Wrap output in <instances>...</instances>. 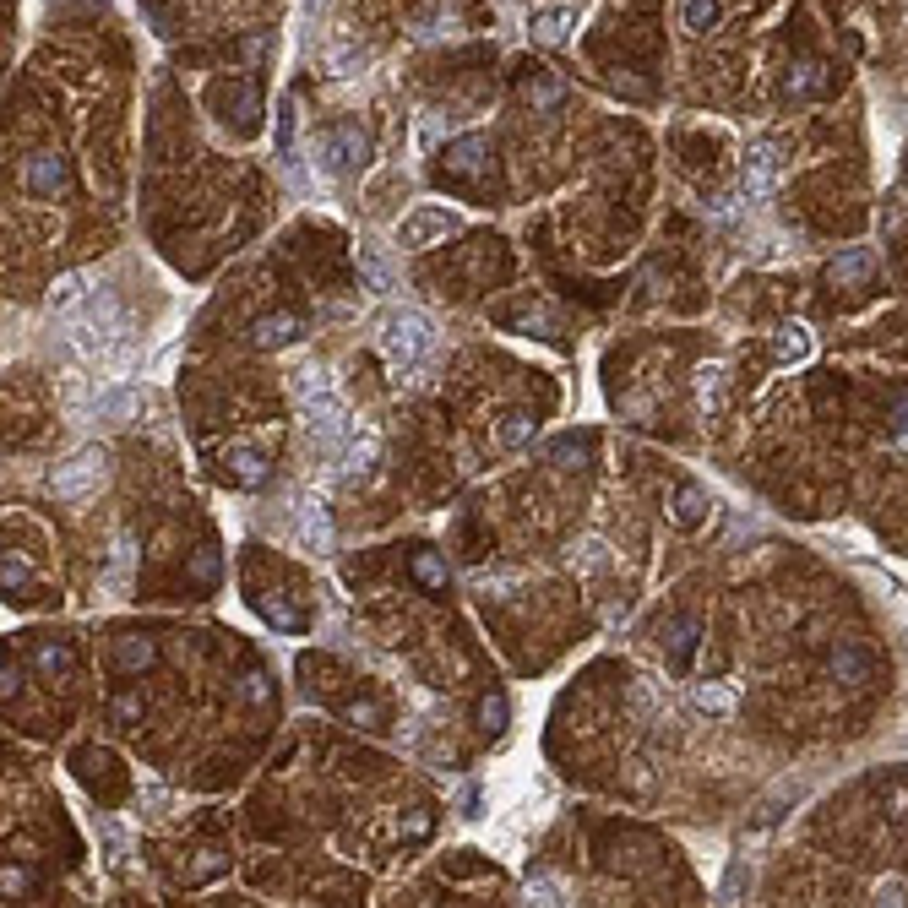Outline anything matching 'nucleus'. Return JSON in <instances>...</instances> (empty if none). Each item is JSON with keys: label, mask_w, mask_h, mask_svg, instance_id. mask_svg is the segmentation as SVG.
Returning <instances> with one entry per match:
<instances>
[{"label": "nucleus", "mask_w": 908, "mask_h": 908, "mask_svg": "<svg viewBox=\"0 0 908 908\" xmlns=\"http://www.w3.org/2000/svg\"><path fill=\"white\" fill-rule=\"evenodd\" d=\"M66 343L77 348L82 359H98V365H109V359L126 348V321H120V310L109 294H87L82 310L71 316L66 327Z\"/></svg>", "instance_id": "f257e3e1"}, {"label": "nucleus", "mask_w": 908, "mask_h": 908, "mask_svg": "<svg viewBox=\"0 0 908 908\" xmlns=\"http://www.w3.org/2000/svg\"><path fill=\"white\" fill-rule=\"evenodd\" d=\"M376 343H381V354L392 359L397 370H408V365H419V359L435 348V327L419 310H381V321H376Z\"/></svg>", "instance_id": "f03ea898"}, {"label": "nucleus", "mask_w": 908, "mask_h": 908, "mask_svg": "<svg viewBox=\"0 0 908 908\" xmlns=\"http://www.w3.org/2000/svg\"><path fill=\"white\" fill-rule=\"evenodd\" d=\"M300 414H305V430L316 435L327 452H343V441L354 435V414L343 408V397L332 392V387H321V392H310V397H300Z\"/></svg>", "instance_id": "7ed1b4c3"}, {"label": "nucleus", "mask_w": 908, "mask_h": 908, "mask_svg": "<svg viewBox=\"0 0 908 908\" xmlns=\"http://www.w3.org/2000/svg\"><path fill=\"white\" fill-rule=\"evenodd\" d=\"M104 474H109V457L98 452V446H82V452L66 457V463H55L49 490H55V501H87V495L104 484Z\"/></svg>", "instance_id": "20e7f679"}, {"label": "nucleus", "mask_w": 908, "mask_h": 908, "mask_svg": "<svg viewBox=\"0 0 908 908\" xmlns=\"http://www.w3.org/2000/svg\"><path fill=\"white\" fill-rule=\"evenodd\" d=\"M71 414H77V419H109V425H131V419L142 414V397H136L131 387H98L93 397H82Z\"/></svg>", "instance_id": "39448f33"}, {"label": "nucleus", "mask_w": 908, "mask_h": 908, "mask_svg": "<svg viewBox=\"0 0 908 908\" xmlns=\"http://www.w3.org/2000/svg\"><path fill=\"white\" fill-rule=\"evenodd\" d=\"M773 185H778V147H773V142L745 147V164H740V196H745V202H762V196H773Z\"/></svg>", "instance_id": "423d86ee"}, {"label": "nucleus", "mask_w": 908, "mask_h": 908, "mask_svg": "<svg viewBox=\"0 0 908 908\" xmlns=\"http://www.w3.org/2000/svg\"><path fill=\"white\" fill-rule=\"evenodd\" d=\"M463 229V218L446 213V207H419V213L403 218V229H397V240L408 245V251H425L430 240H446V234Z\"/></svg>", "instance_id": "0eeeda50"}, {"label": "nucleus", "mask_w": 908, "mask_h": 908, "mask_svg": "<svg viewBox=\"0 0 908 908\" xmlns=\"http://www.w3.org/2000/svg\"><path fill=\"white\" fill-rule=\"evenodd\" d=\"M316 153H321V164H327L332 174H343V169L365 164V136H359L354 126H338V131H327L316 142Z\"/></svg>", "instance_id": "6e6552de"}, {"label": "nucleus", "mask_w": 908, "mask_h": 908, "mask_svg": "<svg viewBox=\"0 0 908 908\" xmlns=\"http://www.w3.org/2000/svg\"><path fill=\"white\" fill-rule=\"evenodd\" d=\"M66 158L60 153H28L22 158V185H28L33 196H55V191H66Z\"/></svg>", "instance_id": "1a4fd4ad"}, {"label": "nucleus", "mask_w": 908, "mask_h": 908, "mask_svg": "<svg viewBox=\"0 0 908 908\" xmlns=\"http://www.w3.org/2000/svg\"><path fill=\"white\" fill-rule=\"evenodd\" d=\"M300 539H305L316 555H327L332 539H338V533H332V517H327V501H321V495H305V501H300Z\"/></svg>", "instance_id": "9d476101"}, {"label": "nucleus", "mask_w": 908, "mask_h": 908, "mask_svg": "<svg viewBox=\"0 0 908 908\" xmlns=\"http://www.w3.org/2000/svg\"><path fill=\"white\" fill-rule=\"evenodd\" d=\"M305 338V321L300 316H256L251 321V343L256 348H289Z\"/></svg>", "instance_id": "9b49d317"}, {"label": "nucleus", "mask_w": 908, "mask_h": 908, "mask_svg": "<svg viewBox=\"0 0 908 908\" xmlns=\"http://www.w3.org/2000/svg\"><path fill=\"white\" fill-rule=\"evenodd\" d=\"M773 354L783 359V365H805V359L816 354V332L805 327V321H783V327L773 332Z\"/></svg>", "instance_id": "f8f14e48"}, {"label": "nucleus", "mask_w": 908, "mask_h": 908, "mask_svg": "<svg viewBox=\"0 0 908 908\" xmlns=\"http://www.w3.org/2000/svg\"><path fill=\"white\" fill-rule=\"evenodd\" d=\"M354 267H359V278H365L370 294H387V289H392V261H387V251H381V245L359 240V245H354Z\"/></svg>", "instance_id": "ddd939ff"}, {"label": "nucleus", "mask_w": 908, "mask_h": 908, "mask_svg": "<svg viewBox=\"0 0 908 908\" xmlns=\"http://www.w3.org/2000/svg\"><path fill=\"white\" fill-rule=\"evenodd\" d=\"M571 22H577V11H566V6H550V11H533V44H544V49H561L566 39H571Z\"/></svg>", "instance_id": "4468645a"}, {"label": "nucleus", "mask_w": 908, "mask_h": 908, "mask_svg": "<svg viewBox=\"0 0 908 908\" xmlns=\"http://www.w3.org/2000/svg\"><path fill=\"white\" fill-rule=\"evenodd\" d=\"M832 675L843 680V686H870L876 680V669H870V653H860V648H832Z\"/></svg>", "instance_id": "2eb2a0df"}, {"label": "nucleus", "mask_w": 908, "mask_h": 908, "mask_svg": "<svg viewBox=\"0 0 908 908\" xmlns=\"http://www.w3.org/2000/svg\"><path fill=\"white\" fill-rule=\"evenodd\" d=\"M691 707H696V713H713V718H729V713H735V691H729L724 680H696V686H691Z\"/></svg>", "instance_id": "dca6fc26"}, {"label": "nucleus", "mask_w": 908, "mask_h": 908, "mask_svg": "<svg viewBox=\"0 0 908 908\" xmlns=\"http://www.w3.org/2000/svg\"><path fill=\"white\" fill-rule=\"evenodd\" d=\"M82 300H87V278H82V272H60V278L49 283V310H55V316H71Z\"/></svg>", "instance_id": "f3484780"}, {"label": "nucleus", "mask_w": 908, "mask_h": 908, "mask_svg": "<svg viewBox=\"0 0 908 908\" xmlns=\"http://www.w3.org/2000/svg\"><path fill=\"white\" fill-rule=\"evenodd\" d=\"M229 474L245 484V490H256V484H267V463H261L256 446H229Z\"/></svg>", "instance_id": "a211bd4d"}, {"label": "nucleus", "mask_w": 908, "mask_h": 908, "mask_svg": "<svg viewBox=\"0 0 908 908\" xmlns=\"http://www.w3.org/2000/svg\"><path fill=\"white\" fill-rule=\"evenodd\" d=\"M484 136H463L457 147H446V169H457V174H479V164H484Z\"/></svg>", "instance_id": "6ab92c4d"}, {"label": "nucleus", "mask_w": 908, "mask_h": 908, "mask_svg": "<svg viewBox=\"0 0 908 908\" xmlns=\"http://www.w3.org/2000/svg\"><path fill=\"white\" fill-rule=\"evenodd\" d=\"M702 517H707V490H702V484H680V495H675V522H680V528H696Z\"/></svg>", "instance_id": "aec40b11"}, {"label": "nucleus", "mask_w": 908, "mask_h": 908, "mask_svg": "<svg viewBox=\"0 0 908 908\" xmlns=\"http://www.w3.org/2000/svg\"><path fill=\"white\" fill-rule=\"evenodd\" d=\"M696 397H702L707 414L724 408V365H702V370H696Z\"/></svg>", "instance_id": "412c9836"}, {"label": "nucleus", "mask_w": 908, "mask_h": 908, "mask_svg": "<svg viewBox=\"0 0 908 908\" xmlns=\"http://www.w3.org/2000/svg\"><path fill=\"white\" fill-rule=\"evenodd\" d=\"M680 17H686L691 33H713L718 22H724V6H718V0H686V6H680Z\"/></svg>", "instance_id": "4be33fe9"}, {"label": "nucleus", "mask_w": 908, "mask_h": 908, "mask_svg": "<svg viewBox=\"0 0 908 908\" xmlns=\"http://www.w3.org/2000/svg\"><path fill=\"white\" fill-rule=\"evenodd\" d=\"M870 267H876V256H870V251H849V256L832 261V283H865Z\"/></svg>", "instance_id": "5701e85b"}, {"label": "nucleus", "mask_w": 908, "mask_h": 908, "mask_svg": "<svg viewBox=\"0 0 908 908\" xmlns=\"http://www.w3.org/2000/svg\"><path fill=\"white\" fill-rule=\"evenodd\" d=\"M115 664H120V669H147V664H153V642H142V637H120Z\"/></svg>", "instance_id": "b1692460"}, {"label": "nucleus", "mask_w": 908, "mask_h": 908, "mask_svg": "<svg viewBox=\"0 0 908 908\" xmlns=\"http://www.w3.org/2000/svg\"><path fill=\"white\" fill-rule=\"evenodd\" d=\"M533 430H539V425H533V414H506L501 419V446H528Z\"/></svg>", "instance_id": "393cba45"}, {"label": "nucleus", "mask_w": 908, "mask_h": 908, "mask_svg": "<svg viewBox=\"0 0 908 908\" xmlns=\"http://www.w3.org/2000/svg\"><path fill=\"white\" fill-rule=\"evenodd\" d=\"M33 669H44V675H66V669H71V648H60V642H44V648L33 653Z\"/></svg>", "instance_id": "a878e982"}, {"label": "nucleus", "mask_w": 908, "mask_h": 908, "mask_svg": "<svg viewBox=\"0 0 908 908\" xmlns=\"http://www.w3.org/2000/svg\"><path fill=\"white\" fill-rule=\"evenodd\" d=\"M870 898L887 903V908H903V903H908V881H903V876H881L876 887H870Z\"/></svg>", "instance_id": "bb28decb"}, {"label": "nucleus", "mask_w": 908, "mask_h": 908, "mask_svg": "<svg viewBox=\"0 0 908 908\" xmlns=\"http://www.w3.org/2000/svg\"><path fill=\"white\" fill-rule=\"evenodd\" d=\"M414 577L425 582V588H446V566L435 561L430 550H419V555H414Z\"/></svg>", "instance_id": "cd10ccee"}, {"label": "nucleus", "mask_w": 908, "mask_h": 908, "mask_svg": "<svg viewBox=\"0 0 908 908\" xmlns=\"http://www.w3.org/2000/svg\"><path fill=\"white\" fill-rule=\"evenodd\" d=\"M691 648H696V620H675V631H669V653H675L680 664H686Z\"/></svg>", "instance_id": "c85d7f7f"}, {"label": "nucleus", "mask_w": 908, "mask_h": 908, "mask_svg": "<svg viewBox=\"0 0 908 908\" xmlns=\"http://www.w3.org/2000/svg\"><path fill=\"white\" fill-rule=\"evenodd\" d=\"M566 561L582 566V571H593V566H604V544H599V539H582V544H571Z\"/></svg>", "instance_id": "c756f323"}, {"label": "nucleus", "mask_w": 908, "mask_h": 908, "mask_svg": "<svg viewBox=\"0 0 908 908\" xmlns=\"http://www.w3.org/2000/svg\"><path fill=\"white\" fill-rule=\"evenodd\" d=\"M528 898L533 903H566V892H561L555 876H528Z\"/></svg>", "instance_id": "7c9ffc66"}, {"label": "nucleus", "mask_w": 908, "mask_h": 908, "mask_svg": "<svg viewBox=\"0 0 908 908\" xmlns=\"http://www.w3.org/2000/svg\"><path fill=\"white\" fill-rule=\"evenodd\" d=\"M278 153L283 158L294 153V98H283V104H278Z\"/></svg>", "instance_id": "2f4dec72"}, {"label": "nucleus", "mask_w": 908, "mask_h": 908, "mask_svg": "<svg viewBox=\"0 0 908 908\" xmlns=\"http://www.w3.org/2000/svg\"><path fill=\"white\" fill-rule=\"evenodd\" d=\"M0 582H6V593H17L22 582H28V561H22V555H6V566H0Z\"/></svg>", "instance_id": "473e14b6"}, {"label": "nucleus", "mask_w": 908, "mask_h": 908, "mask_svg": "<svg viewBox=\"0 0 908 908\" xmlns=\"http://www.w3.org/2000/svg\"><path fill=\"white\" fill-rule=\"evenodd\" d=\"M745 881H751V865L735 860V865H729V876H724V903H735V898H740V887H745Z\"/></svg>", "instance_id": "72a5a7b5"}, {"label": "nucleus", "mask_w": 908, "mask_h": 908, "mask_svg": "<svg viewBox=\"0 0 908 908\" xmlns=\"http://www.w3.org/2000/svg\"><path fill=\"white\" fill-rule=\"evenodd\" d=\"M474 582H479V588H490V593H501V599H506V588H517L522 577H517V571H484V577H474Z\"/></svg>", "instance_id": "f704fd0d"}, {"label": "nucleus", "mask_w": 908, "mask_h": 908, "mask_svg": "<svg viewBox=\"0 0 908 908\" xmlns=\"http://www.w3.org/2000/svg\"><path fill=\"white\" fill-rule=\"evenodd\" d=\"M479 718H484V729H501L506 724V696H484Z\"/></svg>", "instance_id": "c9c22d12"}, {"label": "nucleus", "mask_w": 908, "mask_h": 908, "mask_svg": "<svg viewBox=\"0 0 908 908\" xmlns=\"http://www.w3.org/2000/svg\"><path fill=\"white\" fill-rule=\"evenodd\" d=\"M267 609V620H278L283 631H300V615H294V609H283V604H261Z\"/></svg>", "instance_id": "e433bc0d"}, {"label": "nucleus", "mask_w": 908, "mask_h": 908, "mask_svg": "<svg viewBox=\"0 0 908 908\" xmlns=\"http://www.w3.org/2000/svg\"><path fill=\"white\" fill-rule=\"evenodd\" d=\"M191 571H196V577H218V555H213V550H202V555H196V566H191Z\"/></svg>", "instance_id": "4c0bfd02"}]
</instances>
